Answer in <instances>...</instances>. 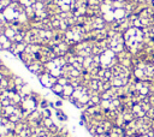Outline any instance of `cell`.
<instances>
[{"label": "cell", "instance_id": "cell-1", "mask_svg": "<svg viewBox=\"0 0 154 137\" xmlns=\"http://www.w3.org/2000/svg\"><path fill=\"white\" fill-rule=\"evenodd\" d=\"M3 15L5 17V19L10 21V22H19L22 19H24V11L23 9L19 6V4H10L9 6H6L3 11Z\"/></svg>", "mask_w": 154, "mask_h": 137}, {"label": "cell", "instance_id": "cell-2", "mask_svg": "<svg viewBox=\"0 0 154 137\" xmlns=\"http://www.w3.org/2000/svg\"><path fill=\"white\" fill-rule=\"evenodd\" d=\"M65 64L66 63H65V60L63 58H60V57L57 58L55 57L53 60H51V61H48L46 64V68H47L48 74H51L55 78H59V77L63 76V67H64Z\"/></svg>", "mask_w": 154, "mask_h": 137}, {"label": "cell", "instance_id": "cell-3", "mask_svg": "<svg viewBox=\"0 0 154 137\" xmlns=\"http://www.w3.org/2000/svg\"><path fill=\"white\" fill-rule=\"evenodd\" d=\"M116 63L114 59V52L111 49H106L102 54H100V65L102 66V68H110L113 67Z\"/></svg>", "mask_w": 154, "mask_h": 137}, {"label": "cell", "instance_id": "cell-4", "mask_svg": "<svg viewBox=\"0 0 154 137\" xmlns=\"http://www.w3.org/2000/svg\"><path fill=\"white\" fill-rule=\"evenodd\" d=\"M66 41L70 43H76L81 41L83 36V29L81 27H72L66 31Z\"/></svg>", "mask_w": 154, "mask_h": 137}, {"label": "cell", "instance_id": "cell-5", "mask_svg": "<svg viewBox=\"0 0 154 137\" xmlns=\"http://www.w3.org/2000/svg\"><path fill=\"white\" fill-rule=\"evenodd\" d=\"M71 9L73 10L75 15L80 16L87 11V1L86 0H72Z\"/></svg>", "mask_w": 154, "mask_h": 137}, {"label": "cell", "instance_id": "cell-6", "mask_svg": "<svg viewBox=\"0 0 154 137\" xmlns=\"http://www.w3.org/2000/svg\"><path fill=\"white\" fill-rule=\"evenodd\" d=\"M40 82L43 87H47V88H52L57 82H58V78H55L54 76H52L51 74H43L40 76Z\"/></svg>", "mask_w": 154, "mask_h": 137}, {"label": "cell", "instance_id": "cell-7", "mask_svg": "<svg viewBox=\"0 0 154 137\" xmlns=\"http://www.w3.org/2000/svg\"><path fill=\"white\" fill-rule=\"evenodd\" d=\"M25 46L22 43V42H16L15 45H12L11 46V48H10V52L12 53V54H15V55H17V57H19L24 51H25Z\"/></svg>", "mask_w": 154, "mask_h": 137}, {"label": "cell", "instance_id": "cell-8", "mask_svg": "<svg viewBox=\"0 0 154 137\" xmlns=\"http://www.w3.org/2000/svg\"><path fill=\"white\" fill-rule=\"evenodd\" d=\"M28 68H29V71H31L34 75H36V76H41V75H43V66H41L37 61L36 63H34V64H31V65H29L28 66Z\"/></svg>", "mask_w": 154, "mask_h": 137}, {"label": "cell", "instance_id": "cell-9", "mask_svg": "<svg viewBox=\"0 0 154 137\" xmlns=\"http://www.w3.org/2000/svg\"><path fill=\"white\" fill-rule=\"evenodd\" d=\"M55 3L63 11H69L72 5V0H55Z\"/></svg>", "mask_w": 154, "mask_h": 137}, {"label": "cell", "instance_id": "cell-10", "mask_svg": "<svg viewBox=\"0 0 154 137\" xmlns=\"http://www.w3.org/2000/svg\"><path fill=\"white\" fill-rule=\"evenodd\" d=\"M67 49H69V48H67V46H66L65 43H58V45L53 48V52H54L55 55H57V54H58V55H64V54L67 52Z\"/></svg>", "mask_w": 154, "mask_h": 137}, {"label": "cell", "instance_id": "cell-11", "mask_svg": "<svg viewBox=\"0 0 154 137\" xmlns=\"http://www.w3.org/2000/svg\"><path fill=\"white\" fill-rule=\"evenodd\" d=\"M113 15H114V19L122 21L125 17V11H124L123 7H120V9H113Z\"/></svg>", "mask_w": 154, "mask_h": 137}, {"label": "cell", "instance_id": "cell-12", "mask_svg": "<svg viewBox=\"0 0 154 137\" xmlns=\"http://www.w3.org/2000/svg\"><path fill=\"white\" fill-rule=\"evenodd\" d=\"M51 89H52V92H53L54 94H58V95H63V93H64V86H61V84L58 83V82H57Z\"/></svg>", "mask_w": 154, "mask_h": 137}, {"label": "cell", "instance_id": "cell-13", "mask_svg": "<svg viewBox=\"0 0 154 137\" xmlns=\"http://www.w3.org/2000/svg\"><path fill=\"white\" fill-rule=\"evenodd\" d=\"M19 3L22 5H25L27 7H29V6H33L36 3V0H19Z\"/></svg>", "mask_w": 154, "mask_h": 137}, {"label": "cell", "instance_id": "cell-14", "mask_svg": "<svg viewBox=\"0 0 154 137\" xmlns=\"http://www.w3.org/2000/svg\"><path fill=\"white\" fill-rule=\"evenodd\" d=\"M7 4H9L7 0H0V10H3V9H5L6 6H9Z\"/></svg>", "mask_w": 154, "mask_h": 137}, {"label": "cell", "instance_id": "cell-15", "mask_svg": "<svg viewBox=\"0 0 154 137\" xmlns=\"http://www.w3.org/2000/svg\"><path fill=\"white\" fill-rule=\"evenodd\" d=\"M147 1H152V3H153V0H147Z\"/></svg>", "mask_w": 154, "mask_h": 137}]
</instances>
